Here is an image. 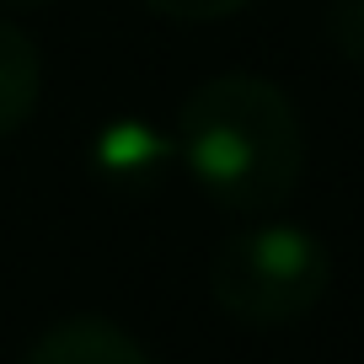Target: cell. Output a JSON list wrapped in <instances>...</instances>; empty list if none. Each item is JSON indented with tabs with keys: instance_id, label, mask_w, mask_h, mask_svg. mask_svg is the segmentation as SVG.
Returning <instances> with one entry per match:
<instances>
[{
	"instance_id": "6da1fadb",
	"label": "cell",
	"mask_w": 364,
	"mask_h": 364,
	"mask_svg": "<svg viewBox=\"0 0 364 364\" xmlns=\"http://www.w3.org/2000/svg\"><path fill=\"white\" fill-rule=\"evenodd\" d=\"M171 139L177 166L230 215H268L289 204L306 177V124L295 102L252 70L198 80L177 107Z\"/></svg>"
},
{
	"instance_id": "7a4b0ae2",
	"label": "cell",
	"mask_w": 364,
	"mask_h": 364,
	"mask_svg": "<svg viewBox=\"0 0 364 364\" xmlns=\"http://www.w3.org/2000/svg\"><path fill=\"white\" fill-rule=\"evenodd\" d=\"M332 284V257L311 230L262 220L220 241L209 262V295L230 321L247 327H289L311 316Z\"/></svg>"
},
{
	"instance_id": "3957f363",
	"label": "cell",
	"mask_w": 364,
	"mask_h": 364,
	"mask_svg": "<svg viewBox=\"0 0 364 364\" xmlns=\"http://www.w3.org/2000/svg\"><path fill=\"white\" fill-rule=\"evenodd\" d=\"M91 171L107 182V188H124V193H145L177 166V139L166 129L145 124V118H113L91 134Z\"/></svg>"
},
{
	"instance_id": "277c9868",
	"label": "cell",
	"mask_w": 364,
	"mask_h": 364,
	"mask_svg": "<svg viewBox=\"0 0 364 364\" xmlns=\"http://www.w3.org/2000/svg\"><path fill=\"white\" fill-rule=\"evenodd\" d=\"M27 364H156V359L139 348V338H129L113 321L70 316V321H54L27 348Z\"/></svg>"
},
{
	"instance_id": "5b68a950",
	"label": "cell",
	"mask_w": 364,
	"mask_h": 364,
	"mask_svg": "<svg viewBox=\"0 0 364 364\" xmlns=\"http://www.w3.org/2000/svg\"><path fill=\"white\" fill-rule=\"evenodd\" d=\"M38 97H43V54L22 27L0 16V139L33 118Z\"/></svg>"
},
{
	"instance_id": "8992f818",
	"label": "cell",
	"mask_w": 364,
	"mask_h": 364,
	"mask_svg": "<svg viewBox=\"0 0 364 364\" xmlns=\"http://www.w3.org/2000/svg\"><path fill=\"white\" fill-rule=\"evenodd\" d=\"M156 16H166V22H188V27H198V22H220V16H230V11H241L247 0H145Z\"/></svg>"
},
{
	"instance_id": "52a82bcc",
	"label": "cell",
	"mask_w": 364,
	"mask_h": 364,
	"mask_svg": "<svg viewBox=\"0 0 364 364\" xmlns=\"http://www.w3.org/2000/svg\"><path fill=\"white\" fill-rule=\"evenodd\" d=\"M338 22L348 33V43L364 54V0H338Z\"/></svg>"
},
{
	"instance_id": "ba28073f",
	"label": "cell",
	"mask_w": 364,
	"mask_h": 364,
	"mask_svg": "<svg viewBox=\"0 0 364 364\" xmlns=\"http://www.w3.org/2000/svg\"><path fill=\"white\" fill-rule=\"evenodd\" d=\"M6 11H27V6H48V0H0Z\"/></svg>"
}]
</instances>
